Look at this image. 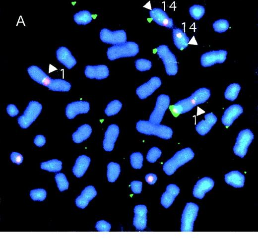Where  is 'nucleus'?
<instances>
[{"instance_id":"b1692460","label":"nucleus","mask_w":258,"mask_h":242,"mask_svg":"<svg viewBox=\"0 0 258 242\" xmlns=\"http://www.w3.org/2000/svg\"><path fill=\"white\" fill-rule=\"evenodd\" d=\"M217 121L216 116L212 113L204 115V120L199 121L195 126V129L201 135L207 134Z\"/></svg>"},{"instance_id":"1a4fd4ad","label":"nucleus","mask_w":258,"mask_h":242,"mask_svg":"<svg viewBox=\"0 0 258 242\" xmlns=\"http://www.w3.org/2000/svg\"><path fill=\"white\" fill-rule=\"evenodd\" d=\"M254 136L249 129L241 130L236 138L233 151L235 155L243 158L247 154L248 148L252 142Z\"/></svg>"},{"instance_id":"c9c22d12","label":"nucleus","mask_w":258,"mask_h":242,"mask_svg":"<svg viewBox=\"0 0 258 242\" xmlns=\"http://www.w3.org/2000/svg\"><path fill=\"white\" fill-rule=\"evenodd\" d=\"M205 7L199 4H194L189 8L191 16L196 20L201 19L205 14Z\"/></svg>"},{"instance_id":"49530a36","label":"nucleus","mask_w":258,"mask_h":242,"mask_svg":"<svg viewBox=\"0 0 258 242\" xmlns=\"http://www.w3.org/2000/svg\"><path fill=\"white\" fill-rule=\"evenodd\" d=\"M45 137L41 134L37 135L34 139V143L38 147H42L46 143Z\"/></svg>"},{"instance_id":"6ab92c4d","label":"nucleus","mask_w":258,"mask_h":242,"mask_svg":"<svg viewBox=\"0 0 258 242\" xmlns=\"http://www.w3.org/2000/svg\"><path fill=\"white\" fill-rule=\"evenodd\" d=\"M29 76L37 83L48 88L52 78L49 76L40 67L31 65L27 69Z\"/></svg>"},{"instance_id":"f704fd0d","label":"nucleus","mask_w":258,"mask_h":242,"mask_svg":"<svg viewBox=\"0 0 258 242\" xmlns=\"http://www.w3.org/2000/svg\"><path fill=\"white\" fill-rule=\"evenodd\" d=\"M55 179L57 187L61 192L68 189L69 182L65 175L62 173H58L55 175Z\"/></svg>"},{"instance_id":"ddd939ff","label":"nucleus","mask_w":258,"mask_h":242,"mask_svg":"<svg viewBox=\"0 0 258 242\" xmlns=\"http://www.w3.org/2000/svg\"><path fill=\"white\" fill-rule=\"evenodd\" d=\"M90 110V104L85 101H77L71 102L65 107V113L68 119H73L77 115L86 114Z\"/></svg>"},{"instance_id":"2f4dec72","label":"nucleus","mask_w":258,"mask_h":242,"mask_svg":"<svg viewBox=\"0 0 258 242\" xmlns=\"http://www.w3.org/2000/svg\"><path fill=\"white\" fill-rule=\"evenodd\" d=\"M74 22L78 25H86L92 20V16L90 11L86 10L79 11L73 15Z\"/></svg>"},{"instance_id":"dca6fc26","label":"nucleus","mask_w":258,"mask_h":242,"mask_svg":"<svg viewBox=\"0 0 258 242\" xmlns=\"http://www.w3.org/2000/svg\"><path fill=\"white\" fill-rule=\"evenodd\" d=\"M110 74L108 66L104 64L88 65L85 67L84 74L90 79L102 80L107 78Z\"/></svg>"},{"instance_id":"c03bdc74","label":"nucleus","mask_w":258,"mask_h":242,"mask_svg":"<svg viewBox=\"0 0 258 242\" xmlns=\"http://www.w3.org/2000/svg\"><path fill=\"white\" fill-rule=\"evenodd\" d=\"M10 158L11 161L17 165L21 164L23 160V156L17 152H11Z\"/></svg>"},{"instance_id":"6e6552de","label":"nucleus","mask_w":258,"mask_h":242,"mask_svg":"<svg viewBox=\"0 0 258 242\" xmlns=\"http://www.w3.org/2000/svg\"><path fill=\"white\" fill-rule=\"evenodd\" d=\"M170 103V97L166 94L159 95L156 101L155 107L151 113L149 121L155 124H160Z\"/></svg>"},{"instance_id":"4c0bfd02","label":"nucleus","mask_w":258,"mask_h":242,"mask_svg":"<svg viewBox=\"0 0 258 242\" xmlns=\"http://www.w3.org/2000/svg\"><path fill=\"white\" fill-rule=\"evenodd\" d=\"M29 195L33 201H42L46 198L47 191L43 188H36L30 191Z\"/></svg>"},{"instance_id":"de8ad7c7","label":"nucleus","mask_w":258,"mask_h":242,"mask_svg":"<svg viewBox=\"0 0 258 242\" xmlns=\"http://www.w3.org/2000/svg\"><path fill=\"white\" fill-rule=\"evenodd\" d=\"M145 181L149 184H154L157 180V176L153 173H149L145 176Z\"/></svg>"},{"instance_id":"7ed1b4c3","label":"nucleus","mask_w":258,"mask_h":242,"mask_svg":"<svg viewBox=\"0 0 258 242\" xmlns=\"http://www.w3.org/2000/svg\"><path fill=\"white\" fill-rule=\"evenodd\" d=\"M194 154L191 148L186 147L177 152L163 166L166 175L171 176L180 167L192 160Z\"/></svg>"},{"instance_id":"39448f33","label":"nucleus","mask_w":258,"mask_h":242,"mask_svg":"<svg viewBox=\"0 0 258 242\" xmlns=\"http://www.w3.org/2000/svg\"><path fill=\"white\" fill-rule=\"evenodd\" d=\"M156 50L157 55L163 61L167 75H175L178 71V65L175 55L166 45H159Z\"/></svg>"},{"instance_id":"72a5a7b5","label":"nucleus","mask_w":258,"mask_h":242,"mask_svg":"<svg viewBox=\"0 0 258 242\" xmlns=\"http://www.w3.org/2000/svg\"><path fill=\"white\" fill-rule=\"evenodd\" d=\"M122 108V103L118 100H114L110 102L107 105L104 112L108 116H112L117 114Z\"/></svg>"},{"instance_id":"f257e3e1","label":"nucleus","mask_w":258,"mask_h":242,"mask_svg":"<svg viewBox=\"0 0 258 242\" xmlns=\"http://www.w3.org/2000/svg\"><path fill=\"white\" fill-rule=\"evenodd\" d=\"M210 95V89L205 87L200 88L189 97L179 100L172 106L171 112L175 116L187 113L195 106L205 103Z\"/></svg>"},{"instance_id":"20e7f679","label":"nucleus","mask_w":258,"mask_h":242,"mask_svg":"<svg viewBox=\"0 0 258 242\" xmlns=\"http://www.w3.org/2000/svg\"><path fill=\"white\" fill-rule=\"evenodd\" d=\"M138 45L134 42L127 41L121 44L109 47L107 56L110 60L123 58L133 57L139 53Z\"/></svg>"},{"instance_id":"473e14b6","label":"nucleus","mask_w":258,"mask_h":242,"mask_svg":"<svg viewBox=\"0 0 258 242\" xmlns=\"http://www.w3.org/2000/svg\"><path fill=\"white\" fill-rule=\"evenodd\" d=\"M241 86L238 83H231L226 89L224 92V97L226 99L234 101L238 97L241 90Z\"/></svg>"},{"instance_id":"9b49d317","label":"nucleus","mask_w":258,"mask_h":242,"mask_svg":"<svg viewBox=\"0 0 258 242\" xmlns=\"http://www.w3.org/2000/svg\"><path fill=\"white\" fill-rule=\"evenodd\" d=\"M227 52L225 50L211 51L203 54L200 57V64L204 67L216 63H222L227 59Z\"/></svg>"},{"instance_id":"f3484780","label":"nucleus","mask_w":258,"mask_h":242,"mask_svg":"<svg viewBox=\"0 0 258 242\" xmlns=\"http://www.w3.org/2000/svg\"><path fill=\"white\" fill-rule=\"evenodd\" d=\"M149 15L158 25L171 29L174 26L173 19L160 8H154L149 11Z\"/></svg>"},{"instance_id":"393cba45","label":"nucleus","mask_w":258,"mask_h":242,"mask_svg":"<svg viewBox=\"0 0 258 242\" xmlns=\"http://www.w3.org/2000/svg\"><path fill=\"white\" fill-rule=\"evenodd\" d=\"M90 161V158L85 155L78 156L72 169L73 175L77 178L82 177L89 166Z\"/></svg>"},{"instance_id":"412c9836","label":"nucleus","mask_w":258,"mask_h":242,"mask_svg":"<svg viewBox=\"0 0 258 242\" xmlns=\"http://www.w3.org/2000/svg\"><path fill=\"white\" fill-rule=\"evenodd\" d=\"M243 112V107L239 104H233L227 108L221 118L222 123L226 126H230Z\"/></svg>"},{"instance_id":"aec40b11","label":"nucleus","mask_w":258,"mask_h":242,"mask_svg":"<svg viewBox=\"0 0 258 242\" xmlns=\"http://www.w3.org/2000/svg\"><path fill=\"white\" fill-rule=\"evenodd\" d=\"M97 194V192L94 186H87L82 190L80 194L76 198L75 200L76 206L79 208L84 209Z\"/></svg>"},{"instance_id":"37998d69","label":"nucleus","mask_w":258,"mask_h":242,"mask_svg":"<svg viewBox=\"0 0 258 242\" xmlns=\"http://www.w3.org/2000/svg\"><path fill=\"white\" fill-rule=\"evenodd\" d=\"M130 188L132 192L135 194L141 193L142 188V182L139 181H133L130 182Z\"/></svg>"},{"instance_id":"423d86ee","label":"nucleus","mask_w":258,"mask_h":242,"mask_svg":"<svg viewBox=\"0 0 258 242\" xmlns=\"http://www.w3.org/2000/svg\"><path fill=\"white\" fill-rule=\"evenodd\" d=\"M42 110V105L38 102L31 101L23 114L17 118V122L22 128H28L37 119Z\"/></svg>"},{"instance_id":"9d476101","label":"nucleus","mask_w":258,"mask_h":242,"mask_svg":"<svg viewBox=\"0 0 258 242\" xmlns=\"http://www.w3.org/2000/svg\"><path fill=\"white\" fill-rule=\"evenodd\" d=\"M100 38L103 43L116 45L127 42L126 32L124 30L111 31L104 28L100 32Z\"/></svg>"},{"instance_id":"7c9ffc66","label":"nucleus","mask_w":258,"mask_h":242,"mask_svg":"<svg viewBox=\"0 0 258 242\" xmlns=\"http://www.w3.org/2000/svg\"><path fill=\"white\" fill-rule=\"evenodd\" d=\"M41 169L50 172L57 173L62 169V162L56 159L43 162L40 164Z\"/></svg>"},{"instance_id":"c756f323","label":"nucleus","mask_w":258,"mask_h":242,"mask_svg":"<svg viewBox=\"0 0 258 242\" xmlns=\"http://www.w3.org/2000/svg\"><path fill=\"white\" fill-rule=\"evenodd\" d=\"M121 173L120 165L116 162H110L107 165V177L110 182H114Z\"/></svg>"},{"instance_id":"f03ea898","label":"nucleus","mask_w":258,"mask_h":242,"mask_svg":"<svg viewBox=\"0 0 258 242\" xmlns=\"http://www.w3.org/2000/svg\"><path fill=\"white\" fill-rule=\"evenodd\" d=\"M136 129L140 133L155 135L164 139H169L173 135V130L170 127L160 124H155L149 121L140 120L136 123Z\"/></svg>"},{"instance_id":"a18cd8bd","label":"nucleus","mask_w":258,"mask_h":242,"mask_svg":"<svg viewBox=\"0 0 258 242\" xmlns=\"http://www.w3.org/2000/svg\"><path fill=\"white\" fill-rule=\"evenodd\" d=\"M7 114L12 117L16 116L19 114V110L14 104H9L6 107Z\"/></svg>"},{"instance_id":"79ce46f5","label":"nucleus","mask_w":258,"mask_h":242,"mask_svg":"<svg viewBox=\"0 0 258 242\" xmlns=\"http://www.w3.org/2000/svg\"><path fill=\"white\" fill-rule=\"evenodd\" d=\"M95 228L99 232H109L111 228V225L106 221L100 220L96 222Z\"/></svg>"},{"instance_id":"58836bf2","label":"nucleus","mask_w":258,"mask_h":242,"mask_svg":"<svg viewBox=\"0 0 258 242\" xmlns=\"http://www.w3.org/2000/svg\"><path fill=\"white\" fill-rule=\"evenodd\" d=\"M212 27L215 32L221 33L228 29L229 23L225 19H220L215 21L212 24Z\"/></svg>"},{"instance_id":"a19ab883","label":"nucleus","mask_w":258,"mask_h":242,"mask_svg":"<svg viewBox=\"0 0 258 242\" xmlns=\"http://www.w3.org/2000/svg\"><path fill=\"white\" fill-rule=\"evenodd\" d=\"M161 150L157 147L151 148L146 155V159L148 162L153 163L155 162L161 156Z\"/></svg>"},{"instance_id":"4468645a","label":"nucleus","mask_w":258,"mask_h":242,"mask_svg":"<svg viewBox=\"0 0 258 242\" xmlns=\"http://www.w3.org/2000/svg\"><path fill=\"white\" fill-rule=\"evenodd\" d=\"M119 133V127L117 124H111L108 126L103 141V147L106 151L111 152L113 150Z\"/></svg>"},{"instance_id":"a878e982","label":"nucleus","mask_w":258,"mask_h":242,"mask_svg":"<svg viewBox=\"0 0 258 242\" xmlns=\"http://www.w3.org/2000/svg\"><path fill=\"white\" fill-rule=\"evenodd\" d=\"M172 38L176 47L180 50L185 49L188 46L190 39L184 31L179 28L172 30Z\"/></svg>"},{"instance_id":"e433bc0d","label":"nucleus","mask_w":258,"mask_h":242,"mask_svg":"<svg viewBox=\"0 0 258 242\" xmlns=\"http://www.w3.org/2000/svg\"><path fill=\"white\" fill-rule=\"evenodd\" d=\"M131 167L135 169H140L143 165V156L139 152L132 153L129 157Z\"/></svg>"},{"instance_id":"4be33fe9","label":"nucleus","mask_w":258,"mask_h":242,"mask_svg":"<svg viewBox=\"0 0 258 242\" xmlns=\"http://www.w3.org/2000/svg\"><path fill=\"white\" fill-rule=\"evenodd\" d=\"M57 60L67 69L75 66L77 61L71 52L65 47H60L56 50Z\"/></svg>"},{"instance_id":"a211bd4d","label":"nucleus","mask_w":258,"mask_h":242,"mask_svg":"<svg viewBox=\"0 0 258 242\" xmlns=\"http://www.w3.org/2000/svg\"><path fill=\"white\" fill-rule=\"evenodd\" d=\"M214 185V181L209 177H204L198 180L193 190V194L196 198L201 199L205 193L211 190Z\"/></svg>"},{"instance_id":"5701e85b","label":"nucleus","mask_w":258,"mask_h":242,"mask_svg":"<svg viewBox=\"0 0 258 242\" xmlns=\"http://www.w3.org/2000/svg\"><path fill=\"white\" fill-rule=\"evenodd\" d=\"M179 187L175 184H169L160 198V203L165 208H169L180 193Z\"/></svg>"},{"instance_id":"bb28decb","label":"nucleus","mask_w":258,"mask_h":242,"mask_svg":"<svg viewBox=\"0 0 258 242\" xmlns=\"http://www.w3.org/2000/svg\"><path fill=\"white\" fill-rule=\"evenodd\" d=\"M226 182L236 188L242 187L244 185L245 177L238 171H232L224 176Z\"/></svg>"},{"instance_id":"c85d7f7f","label":"nucleus","mask_w":258,"mask_h":242,"mask_svg":"<svg viewBox=\"0 0 258 242\" xmlns=\"http://www.w3.org/2000/svg\"><path fill=\"white\" fill-rule=\"evenodd\" d=\"M70 83L63 79H53L48 87L50 90L56 92H68L71 89Z\"/></svg>"},{"instance_id":"ea45409f","label":"nucleus","mask_w":258,"mask_h":242,"mask_svg":"<svg viewBox=\"0 0 258 242\" xmlns=\"http://www.w3.org/2000/svg\"><path fill=\"white\" fill-rule=\"evenodd\" d=\"M134 63L136 69L139 71L149 70L152 67L151 61L145 59H137Z\"/></svg>"},{"instance_id":"2eb2a0df","label":"nucleus","mask_w":258,"mask_h":242,"mask_svg":"<svg viewBox=\"0 0 258 242\" xmlns=\"http://www.w3.org/2000/svg\"><path fill=\"white\" fill-rule=\"evenodd\" d=\"M133 212V225L136 230H144L147 226L146 206L143 204L137 205L134 207Z\"/></svg>"},{"instance_id":"f8f14e48","label":"nucleus","mask_w":258,"mask_h":242,"mask_svg":"<svg viewBox=\"0 0 258 242\" xmlns=\"http://www.w3.org/2000/svg\"><path fill=\"white\" fill-rule=\"evenodd\" d=\"M162 84L160 78L152 77L148 81L138 86L136 89V94L141 100L147 98L152 95Z\"/></svg>"},{"instance_id":"0eeeda50","label":"nucleus","mask_w":258,"mask_h":242,"mask_svg":"<svg viewBox=\"0 0 258 242\" xmlns=\"http://www.w3.org/2000/svg\"><path fill=\"white\" fill-rule=\"evenodd\" d=\"M198 206L193 202L187 203L181 217V231L191 232L193 231L194 224L198 212Z\"/></svg>"},{"instance_id":"cd10ccee","label":"nucleus","mask_w":258,"mask_h":242,"mask_svg":"<svg viewBox=\"0 0 258 242\" xmlns=\"http://www.w3.org/2000/svg\"><path fill=\"white\" fill-rule=\"evenodd\" d=\"M92 133V128L88 124L80 125L76 130L73 133L72 138L76 143H80L89 137Z\"/></svg>"}]
</instances>
